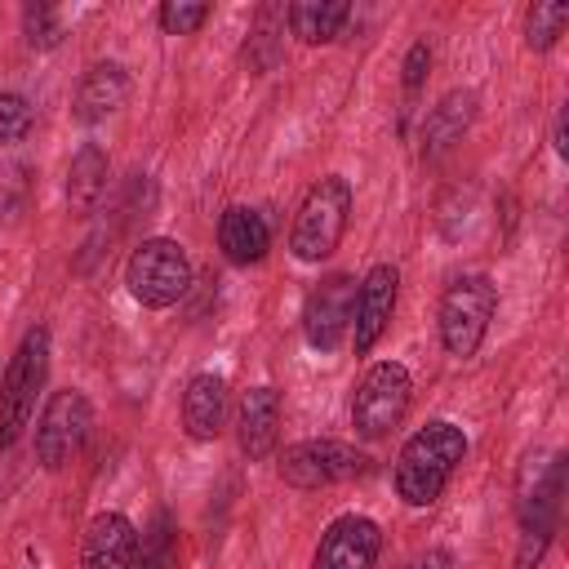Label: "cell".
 Listing matches in <instances>:
<instances>
[{"instance_id":"1","label":"cell","mask_w":569,"mask_h":569,"mask_svg":"<svg viewBox=\"0 0 569 569\" xmlns=\"http://www.w3.org/2000/svg\"><path fill=\"white\" fill-rule=\"evenodd\" d=\"M467 458V436L458 422L449 418H431L427 427H418L396 458V493L405 507H431L449 476L458 471V462Z\"/></svg>"},{"instance_id":"2","label":"cell","mask_w":569,"mask_h":569,"mask_svg":"<svg viewBox=\"0 0 569 569\" xmlns=\"http://www.w3.org/2000/svg\"><path fill=\"white\" fill-rule=\"evenodd\" d=\"M560 493H565V453H556V449L525 453V462L516 471V520H520L516 569H533L547 556L551 533H556Z\"/></svg>"},{"instance_id":"3","label":"cell","mask_w":569,"mask_h":569,"mask_svg":"<svg viewBox=\"0 0 569 569\" xmlns=\"http://www.w3.org/2000/svg\"><path fill=\"white\" fill-rule=\"evenodd\" d=\"M347 222H351V182L342 173H329L298 204V218L289 231L293 258L298 262H325L342 244Z\"/></svg>"},{"instance_id":"4","label":"cell","mask_w":569,"mask_h":569,"mask_svg":"<svg viewBox=\"0 0 569 569\" xmlns=\"http://www.w3.org/2000/svg\"><path fill=\"white\" fill-rule=\"evenodd\" d=\"M493 307H498V284L485 271H467V276L449 280V289L440 293V311H436L445 351L458 360L476 356L485 333H489Z\"/></svg>"},{"instance_id":"5","label":"cell","mask_w":569,"mask_h":569,"mask_svg":"<svg viewBox=\"0 0 569 569\" xmlns=\"http://www.w3.org/2000/svg\"><path fill=\"white\" fill-rule=\"evenodd\" d=\"M49 378V329L36 325L22 333L4 378H0V453L22 436V427L36 413V396Z\"/></svg>"},{"instance_id":"6","label":"cell","mask_w":569,"mask_h":569,"mask_svg":"<svg viewBox=\"0 0 569 569\" xmlns=\"http://www.w3.org/2000/svg\"><path fill=\"white\" fill-rule=\"evenodd\" d=\"M124 284H129L133 302H142L151 311L173 307L191 289V258L178 240L151 236V240L133 244V253L124 262Z\"/></svg>"},{"instance_id":"7","label":"cell","mask_w":569,"mask_h":569,"mask_svg":"<svg viewBox=\"0 0 569 569\" xmlns=\"http://www.w3.org/2000/svg\"><path fill=\"white\" fill-rule=\"evenodd\" d=\"M409 396H413V378H409V369L400 360L369 365L365 378L356 382V396H351V427H356V436L382 440L409 413Z\"/></svg>"},{"instance_id":"8","label":"cell","mask_w":569,"mask_h":569,"mask_svg":"<svg viewBox=\"0 0 569 569\" xmlns=\"http://www.w3.org/2000/svg\"><path fill=\"white\" fill-rule=\"evenodd\" d=\"M93 431V405L84 391L76 387H62L44 400L40 409V422H36V462L44 471H62L89 440Z\"/></svg>"},{"instance_id":"9","label":"cell","mask_w":569,"mask_h":569,"mask_svg":"<svg viewBox=\"0 0 569 569\" xmlns=\"http://www.w3.org/2000/svg\"><path fill=\"white\" fill-rule=\"evenodd\" d=\"M369 453L342 440H298L280 458V480L289 489H329L369 471Z\"/></svg>"},{"instance_id":"10","label":"cell","mask_w":569,"mask_h":569,"mask_svg":"<svg viewBox=\"0 0 569 569\" xmlns=\"http://www.w3.org/2000/svg\"><path fill=\"white\" fill-rule=\"evenodd\" d=\"M351 311H356V276L347 271L325 276L302 302V338L316 351H333L351 329Z\"/></svg>"},{"instance_id":"11","label":"cell","mask_w":569,"mask_h":569,"mask_svg":"<svg viewBox=\"0 0 569 569\" xmlns=\"http://www.w3.org/2000/svg\"><path fill=\"white\" fill-rule=\"evenodd\" d=\"M382 551V529L378 520L347 511L338 520H329V529L320 533V547L311 556V569H373Z\"/></svg>"},{"instance_id":"12","label":"cell","mask_w":569,"mask_h":569,"mask_svg":"<svg viewBox=\"0 0 569 569\" xmlns=\"http://www.w3.org/2000/svg\"><path fill=\"white\" fill-rule=\"evenodd\" d=\"M396 293H400V271L391 262H378L365 271L360 289H356V311H351V333H356V351H373L378 338L387 333L391 316H396Z\"/></svg>"},{"instance_id":"13","label":"cell","mask_w":569,"mask_h":569,"mask_svg":"<svg viewBox=\"0 0 569 569\" xmlns=\"http://www.w3.org/2000/svg\"><path fill=\"white\" fill-rule=\"evenodd\" d=\"M138 551V529L124 511H98L80 542V569H129Z\"/></svg>"},{"instance_id":"14","label":"cell","mask_w":569,"mask_h":569,"mask_svg":"<svg viewBox=\"0 0 569 569\" xmlns=\"http://www.w3.org/2000/svg\"><path fill=\"white\" fill-rule=\"evenodd\" d=\"M280 436V391L276 387H249L236 409V440L249 462H262L276 449Z\"/></svg>"},{"instance_id":"15","label":"cell","mask_w":569,"mask_h":569,"mask_svg":"<svg viewBox=\"0 0 569 569\" xmlns=\"http://www.w3.org/2000/svg\"><path fill=\"white\" fill-rule=\"evenodd\" d=\"M218 249L231 267H253L267 258L271 249V231H267V218L249 204H227L222 218H218Z\"/></svg>"},{"instance_id":"16","label":"cell","mask_w":569,"mask_h":569,"mask_svg":"<svg viewBox=\"0 0 569 569\" xmlns=\"http://www.w3.org/2000/svg\"><path fill=\"white\" fill-rule=\"evenodd\" d=\"M129 98V76L120 62H93L76 89V120L80 124H98L111 111H120Z\"/></svg>"},{"instance_id":"17","label":"cell","mask_w":569,"mask_h":569,"mask_svg":"<svg viewBox=\"0 0 569 569\" xmlns=\"http://www.w3.org/2000/svg\"><path fill=\"white\" fill-rule=\"evenodd\" d=\"M476 120V93L471 89H453L445 93L427 116H422V156H440L453 142H462V133Z\"/></svg>"},{"instance_id":"18","label":"cell","mask_w":569,"mask_h":569,"mask_svg":"<svg viewBox=\"0 0 569 569\" xmlns=\"http://www.w3.org/2000/svg\"><path fill=\"white\" fill-rule=\"evenodd\" d=\"M227 418V387L218 373H196L182 391V427L191 440H218Z\"/></svg>"},{"instance_id":"19","label":"cell","mask_w":569,"mask_h":569,"mask_svg":"<svg viewBox=\"0 0 569 569\" xmlns=\"http://www.w3.org/2000/svg\"><path fill=\"white\" fill-rule=\"evenodd\" d=\"M107 173H111V164H107V151L98 142H84L71 156V169H67V204H71V213L89 218L98 209V200L107 196Z\"/></svg>"},{"instance_id":"20","label":"cell","mask_w":569,"mask_h":569,"mask_svg":"<svg viewBox=\"0 0 569 569\" xmlns=\"http://www.w3.org/2000/svg\"><path fill=\"white\" fill-rule=\"evenodd\" d=\"M347 18H351V4L347 0H298V4L284 9V22H289V31L302 44H329V40H338L342 27H347Z\"/></svg>"},{"instance_id":"21","label":"cell","mask_w":569,"mask_h":569,"mask_svg":"<svg viewBox=\"0 0 569 569\" xmlns=\"http://www.w3.org/2000/svg\"><path fill=\"white\" fill-rule=\"evenodd\" d=\"M280 49H284V9L262 4L258 18H253V27H249V40H244L240 58H244V67L253 76H267L280 62Z\"/></svg>"},{"instance_id":"22","label":"cell","mask_w":569,"mask_h":569,"mask_svg":"<svg viewBox=\"0 0 569 569\" xmlns=\"http://www.w3.org/2000/svg\"><path fill=\"white\" fill-rule=\"evenodd\" d=\"M565 27H569V4L565 0H542V4H533L525 13V44L547 53L565 36Z\"/></svg>"},{"instance_id":"23","label":"cell","mask_w":569,"mask_h":569,"mask_svg":"<svg viewBox=\"0 0 569 569\" xmlns=\"http://www.w3.org/2000/svg\"><path fill=\"white\" fill-rule=\"evenodd\" d=\"M173 560H178V551H173V525L160 511L151 520V529L138 533V551H133V565L129 569H173Z\"/></svg>"},{"instance_id":"24","label":"cell","mask_w":569,"mask_h":569,"mask_svg":"<svg viewBox=\"0 0 569 569\" xmlns=\"http://www.w3.org/2000/svg\"><path fill=\"white\" fill-rule=\"evenodd\" d=\"M22 36L31 49H58L62 44V18L53 4H27L22 9Z\"/></svg>"},{"instance_id":"25","label":"cell","mask_w":569,"mask_h":569,"mask_svg":"<svg viewBox=\"0 0 569 569\" xmlns=\"http://www.w3.org/2000/svg\"><path fill=\"white\" fill-rule=\"evenodd\" d=\"M36 116L22 93H0V147H18L31 133Z\"/></svg>"},{"instance_id":"26","label":"cell","mask_w":569,"mask_h":569,"mask_svg":"<svg viewBox=\"0 0 569 569\" xmlns=\"http://www.w3.org/2000/svg\"><path fill=\"white\" fill-rule=\"evenodd\" d=\"M209 4H191V0H169V4H160V27L169 31V36H191V31H200L204 22H209Z\"/></svg>"},{"instance_id":"27","label":"cell","mask_w":569,"mask_h":569,"mask_svg":"<svg viewBox=\"0 0 569 569\" xmlns=\"http://www.w3.org/2000/svg\"><path fill=\"white\" fill-rule=\"evenodd\" d=\"M427 67H431V49H427V40H413L409 44V53H405V89L409 93H418L422 89V80H427Z\"/></svg>"},{"instance_id":"28","label":"cell","mask_w":569,"mask_h":569,"mask_svg":"<svg viewBox=\"0 0 569 569\" xmlns=\"http://www.w3.org/2000/svg\"><path fill=\"white\" fill-rule=\"evenodd\" d=\"M409 569H453V556L436 547V551H427V556H418V560H413Z\"/></svg>"}]
</instances>
